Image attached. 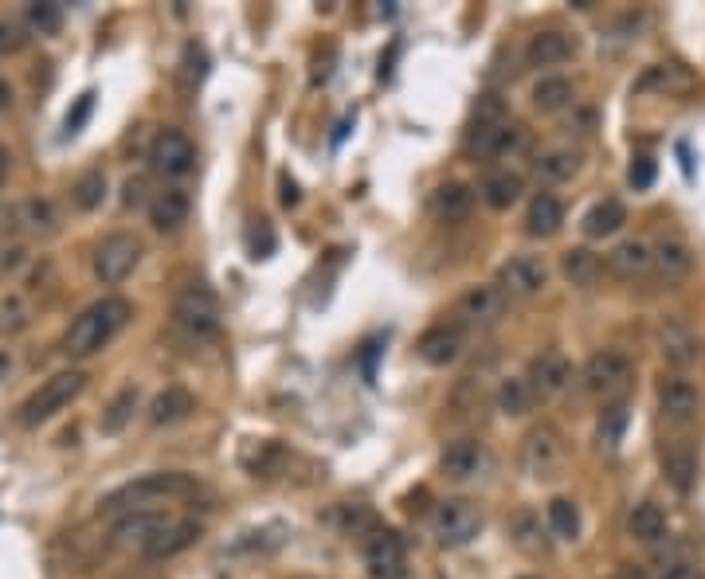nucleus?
<instances>
[{"mask_svg":"<svg viewBox=\"0 0 705 579\" xmlns=\"http://www.w3.org/2000/svg\"><path fill=\"white\" fill-rule=\"evenodd\" d=\"M529 388L537 392V400H553L572 388L576 372H572V360L561 357V353H541V357L529 360V372H525Z\"/></svg>","mask_w":705,"mask_h":579,"instance_id":"nucleus-19","label":"nucleus"},{"mask_svg":"<svg viewBox=\"0 0 705 579\" xmlns=\"http://www.w3.org/2000/svg\"><path fill=\"white\" fill-rule=\"evenodd\" d=\"M561 270L572 286L588 290V286H596V278L604 274V259H600L596 251H588V247H572V251H564Z\"/></svg>","mask_w":705,"mask_h":579,"instance_id":"nucleus-35","label":"nucleus"},{"mask_svg":"<svg viewBox=\"0 0 705 579\" xmlns=\"http://www.w3.org/2000/svg\"><path fill=\"white\" fill-rule=\"evenodd\" d=\"M173 325L192 337V341H208L220 333V298L212 294V286L204 282H188L173 298Z\"/></svg>","mask_w":705,"mask_h":579,"instance_id":"nucleus-5","label":"nucleus"},{"mask_svg":"<svg viewBox=\"0 0 705 579\" xmlns=\"http://www.w3.org/2000/svg\"><path fill=\"white\" fill-rule=\"evenodd\" d=\"M482 200H486V208H494V212H506V208H514L517 200H521V192H525V177L521 173H510V169H498V173H490V177L482 180Z\"/></svg>","mask_w":705,"mask_h":579,"instance_id":"nucleus-28","label":"nucleus"},{"mask_svg":"<svg viewBox=\"0 0 705 579\" xmlns=\"http://www.w3.org/2000/svg\"><path fill=\"white\" fill-rule=\"evenodd\" d=\"M549 529L561 540H576L580 536V505L572 497H553L549 501Z\"/></svg>","mask_w":705,"mask_h":579,"instance_id":"nucleus-41","label":"nucleus"},{"mask_svg":"<svg viewBox=\"0 0 705 579\" xmlns=\"http://www.w3.org/2000/svg\"><path fill=\"white\" fill-rule=\"evenodd\" d=\"M8 102H12V94H8V87H4V83H0V110H4V106H8Z\"/></svg>","mask_w":705,"mask_h":579,"instance_id":"nucleus-55","label":"nucleus"},{"mask_svg":"<svg viewBox=\"0 0 705 579\" xmlns=\"http://www.w3.org/2000/svg\"><path fill=\"white\" fill-rule=\"evenodd\" d=\"M463 349H467V337H463V329L451 321H443V325H431L427 333H423L420 341H416V353H420L423 364H431V368H447V364H455V360L463 357Z\"/></svg>","mask_w":705,"mask_h":579,"instance_id":"nucleus-20","label":"nucleus"},{"mask_svg":"<svg viewBox=\"0 0 705 579\" xmlns=\"http://www.w3.org/2000/svg\"><path fill=\"white\" fill-rule=\"evenodd\" d=\"M94 110V94L87 90V94H79V102H75V110H67V122H63V134L75 137L83 126H87V118H91Z\"/></svg>","mask_w":705,"mask_h":579,"instance_id":"nucleus-44","label":"nucleus"},{"mask_svg":"<svg viewBox=\"0 0 705 579\" xmlns=\"http://www.w3.org/2000/svg\"><path fill=\"white\" fill-rule=\"evenodd\" d=\"M482 525H486L482 509L474 501H467V497H447L431 513V533H435V540L443 548H463V544H470L474 536L482 533Z\"/></svg>","mask_w":705,"mask_h":579,"instance_id":"nucleus-8","label":"nucleus"},{"mask_svg":"<svg viewBox=\"0 0 705 579\" xmlns=\"http://www.w3.org/2000/svg\"><path fill=\"white\" fill-rule=\"evenodd\" d=\"M196 493V478L181 470H157L141 474L134 482L118 486L102 497V513H138V509H165L169 501H185Z\"/></svg>","mask_w":705,"mask_h":579,"instance_id":"nucleus-2","label":"nucleus"},{"mask_svg":"<svg viewBox=\"0 0 705 579\" xmlns=\"http://www.w3.org/2000/svg\"><path fill=\"white\" fill-rule=\"evenodd\" d=\"M627 180H631V188H635V192H647V188L655 184V161H651V157H635V161H631V173H627Z\"/></svg>","mask_w":705,"mask_h":579,"instance_id":"nucleus-47","label":"nucleus"},{"mask_svg":"<svg viewBox=\"0 0 705 579\" xmlns=\"http://www.w3.org/2000/svg\"><path fill=\"white\" fill-rule=\"evenodd\" d=\"M192 411H196V400L188 396L185 388H165L161 396H153V403H149V423L153 427H173V423H185Z\"/></svg>","mask_w":705,"mask_h":579,"instance_id":"nucleus-31","label":"nucleus"},{"mask_svg":"<svg viewBox=\"0 0 705 579\" xmlns=\"http://www.w3.org/2000/svg\"><path fill=\"white\" fill-rule=\"evenodd\" d=\"M619 579H655V576H651V568H643V564H623V568H619Z\"/></svg>","mask_w":705,"mask_h":579,"instance_id":"nucleus-51","label":"nucleus"},{"mask_svg":"<svg viewBox=\"0 0 705 579\" xmlns=\"http://www.w3.org/2000/svg\"><path fill=\"white\" fill-rule=\"evenodd\" d=\"M130 313H134V306H130L126 298H102V302H94V306H87V310L71 321V329L63 333L59 353L67 360H83V357L102 353V349L126 329Z\"/></svg>","mask_w":705,"mask_h":579,"instance_id":"nucleus-1","label":"nucleus"},{"mask_svg":"<svg viewBox=\"0 0 705 579\" xmlns=\"http://www.w3.org/2000/svg\"><path fill=\"white\" fill-rule=\"evenodd\" d=\"M658 345H662V360L674 364V368H686L690 360L698 357V341H694V333L682 321H666L658 329Z\"/></svg>","mask_w":705,"mask_h":579,"instance_id":"nucleus-30","label":"nucleus"},{"mask_svg":"<svg viewBox=\"0 0 705 579\" xmlns=\"http://www.w3.org/2000/svg\"><path fill=\"white\" fill-rule=\"evenodd\" d=\"M188 212H192V200H188L185 188H165V192H157V196L149 200V223H153V231H161V235L181 231L188 223Z\"/></svg>","mask_w":705,"mask_h":579,"instance_id":"nucleus-22","label":"nucleus"},{"mask_svg":"<svg viewBox=\"0 0 705 579\" xmlns=\"http://www.w3.org/2000/svg\"><path fill=\"white\" fill-rule=\"evenodd\" d=\"M564 59H572V40L564 32H537L529 36V47H525V63L529 67H557Z\"/></svg>","mask_w":705,"mask_h":579,"instance_id":"nucleus-29","label":"nucleus"},{"mask_svg":"<svg viewBox=\"0 0 705 579\" xmlns=\"http://www.w3.org/2000/svg\"><path fill=\"white\" fill-rule=\"evenodd\" d=\"M537 392L529 388V380L525 376H506L502 384H498V392H494V407L502 411V415H510V419H517V415H529L533 407H537Z\"/></svg>","mask_w":705,"mask_h":579,"instance_id":"nucleus-33","label":"nucleus"},{"mask_svg":"<svg viewBox=\"0 0 705 579\" xmlns=\"http://www.w3.org/2000/svg\"><path fill=\"white\" fill-rule=\"evenodd\" d=\"M690 270H694V255H690V247L682 239H658L655 247H651V274H655L658 282L674 286Z\"/></svg>","mask_w":705,"mask_h":579,"instance_id":"nucleus-21","label":"nucleus"},{"mask_svg":"<svg viewBox=\"0 0 705 579\" xmlns=\"http://www.w3.org/2000/svg\"><path fill=\"white\" fill-rule=\"evenodd\" d=\"M28 28L40 36H55L63 28V8L59 4H32L28 8Z\"/></svg>","mask_w":705,"mask_h":579,"instance_id":"nucleus-43","label":"nucleus"},{"mask_svg":"<svg viewBox=\"0 0 705 579\" xmlns=\"http://www.w3.org/2000/svg\"><path fill=\"white\" fill-rule=\"evenodd\" d=\"M185 75L196 79V83L208 75V55H204V47H196V44L185 47Z\"/></svg>","mask_w":705,"mask_h":579,"instance_id":"nucleus-49","label":"nucleus"},{"mask_svg":"<svg viewBox=\"0 0 705 579\" xmlns=\"http://www.w3.org/2000/svg\"><path fill=\"white\" fill-rule=\"evenodd\" d=\"M627 533L635 536L639 544H658L666 540V513L658 509L655 501H639L627 517Z\"/></svg>","mask_w":705,"mask_h":579,"instance_id":"nucleus-36","label":"nucleus"},{"mask_svg":"<svg viewBox=\"0 0 705 579\" xmlns=\"http://www.w3.org/2000/svg\"><path fill=\"white\" fill-rule=\"evenodd\" d=\"M427 208H431L435 220H447V223L463 220V216H470V208H474V188L463 184V180H447V184H439V188L431 192Z\"/></svg>","mask_w":705,"mask_h":579,"instance_id":"nucleus-26","label":"nucleus"},{"mask_svg":"<svg viewBox=\"0 0 705 579\" xmlns=\"http://www.w3.org/2000/svg\"><path fill=\"white\" fill-rule=\"evenodd\" d=\"M631 380H635V360L627 357V353H619V349H600V353H592L588 364L580 368V388H584V396H592V400H611V396H619Z\"/></svg>","mask_w":705,"mask_h":579,"instance_id":"nucleus-6","label":"nucleus"},{"mask_svg":"<svg viewBox=\"0 0 705 579\" xmlns=\"http://www.w3.org/2000/svg\"><path fill=\"white\" fill-rule=\"evenodd\" d=\"M141 263V243L126 231H114L106 235L98 247H94V278L102 286H118L126 282Z\"/></svg>","mask_w":705,"mask_h":579,"instance_id":"nucleus-9","label":"nucleus"},{"mask_svg":"<svg viewBox=\"0 0 705 579\" xmlns=\"http://www.w3.org/2000/svg\"><path fill=\"white\" fill-rule=\"evenodd\" d=\"M580 165H584V157H580V149H545L541 157H537V180H545V184H564V180H572L580 173Z\"/></svg>","mask_w":705,"mask_h":579,"instance_id":"nucleus-32","label":"nucleus"},{"mask_svg":"<svg viewBox=\"0 0 705 579\" xmlns=\"http://www.w3.org/2000/svg\"><path fill=\"white\" fill-rule=\"evenodd\" d=\"M369 579H408V552L392 529H373L361 544Z\"/></svg>","mask_w":705,"mask_h":579,"instance_id":"nucleus-11","label":"nucleus"},{"mask_svg":"<svg viewBox=\"0 0 705 579\" xmlns=\"http://www.w3.org/2000/svg\"><path fill=\"white\" fill-rule=\"evenodd\" d=\"M486 470H490V450L478 439H455V443L443 446V454H439V474L447 482H455V486L478 482Z\"/></svg>","mask_w":705,"mask_h":579,"instance_id":"nucleus-13","label":"nucleus"},{"mask_svg":"<svg viewBox=\"0 0 705 579\" xmlns=\"http://www.w3.org/2000/svg\"><path fill=\"white\" fill-rule=\"evenodd\" d=\"M525 145H529V134H525V126H514V122L470 126L467 130V149L482 161H502V157L525 153Z\"/></svg>","mask_w":705,"mask_h":579,"instance_id":"nucleus-15","label":"nucleus"},{"mask_svg":"<svg viewBox=\"0 0 705 579\" xmlns=\"http://www.w3.org/2000/svg\"><path fill=\"white\" fill-rule=\"evenodd\" d=\"M149 165L161 177H188L196 165V149L181 130H161L149 145Z\"/></svg>","mask_w":705,"mask_h":579,"instance_id":"nucleus-18","label":"nucleus"},{"mask_svg":"<svg viewBox=\"0 0 705 579\" xmlns=\"http://www.w3.org/2000/svg\"><path fill=\"white\" fill-rule=\"evenodd\" d=\"M196 536H200V525H196V521H177V517H173L161 533L149 540V548H145L141 556H145V560H169V556H177V552L192 548Z\"/></svg>","mask_w":705,"mask_h":579,"instance_id":"nucleus-27","label":"nucleus"},{"mask_svg":"<svg viewBox=\"0 0 705 579\" xmlns=\"http://www.w3.org/2000/svg\"><path fill=\"white\" fill-rule=\"evenodd\" d=\"M517 462H521V470H525L533 482H553V478L564 474L568 443H564V435L553 423H537V427H529V431L521 435Z\"/></svg>","mask_w":705,"mask_h":579,"instance_id":"nucleus-3","label":"nucleus"},{"mask_svg":"<svg viewBox=\"0 0 705 579\" xmlns=\"http://www.w3.org/2000/svg\"><path fill=\"white\" fill-rule=\"evenodd\" d=\"M8 372H12V357L8 349H0V380H8Z\"/></svg>","mask_w":705,"mask_h":579,"instance_id":"nucleus-54","label":"nucleus"},{"mask_svg":"<svg viewBox=\"0 0 705 579\" xmlns=\"http://www.w3.org/2000/svg\"><path fill=\"white\" fill-rule=\"evenodd\" d=\"M145 200V180H126V208Z\"/></svg>","mask_w":705,"mask_h":579,"instance_id":"nucleus-50","label":"nucleus"},{"mask_svg":"<svg viewBox=\"0 0 705 579\" xmlns=\"http://www.w3.org/2000/svg\"><path fill=\"white\" fill-rule=\"evenodd\" d=\"M28 263V251H24V243H4L0 247V278H8V274H16V270Z\"/></svg>","mask_w":705,"mask_h":579,"instance_id":"nucleus-48","label":"nucleus"},{"mask_svg":"<svg viewBox=\"0 0 705 579\" xmlns=\"http://www.w3.org/2000/svg\"><path fill=\"white\" fill-rule=\"evenodd\" d=\"M106 200V173L102 169H87L83 177L71 184V204L79 212H94Z\"/></svg>","mask_w":705,"mask_h":579,"instance_id":"nucleus-39","label":"nucleus"},{"mask_svg":"<svg viewBox=\"0 0 705 579\" xmlns=\"http://www.w3.org/2000/svg\"><path fill=\"white\" fill-rule=\"evenodd\" d=\"M627 419H631V407H627V400L608 403V407L600 411V427H596V439H600V446H608V450H615V446L623 443V431H627Z\"/></svg>","mask_w":705,"mask_h":579,"instance_id":"nucleus-38","label":"nucleus"},{"mask_svg":"<svg viewBox=\"0 0 705 579\" xmlns=\"http://www.w3.org/2000/svg\"><path fill=\"white\" fill-rule=\"evenodd\" d=\"M173 517L165 509H138V513H122L110 529V548L114 552H145L149 540L161 533Z\"/></svg>","mask_w":705,"mask_h":579,"instance_id":"nucleus-14","label":"nucleus"},{"mask_svg":"<svg viewBox=\"0 0 705 579\" xmlns=\"http://www.w3.org/2000/svg\"><path fill=\"white\" fill-rule=\"evenodd\" d=\"M298 204V184L290 177H282V208H294Z\"/></svg>","mask_w":705,"mask_h":579,"instance_id":"nucleus-52","label":"nucleus"},{"mask_svg":"<svg viewBox=\"0 0 705 579\" xmlns=\"http://www.w3.org/2000/svg\"><path fill=\"white\" fill-rule=\"evenodd\" d=\"M506 298H537L549 286V263L541 255H514L498 267V282H494Z\"/></svg>","mask_w":705,"mask_h":579,"instance_id":"nucleus-12","label":"nucleus"},{"mask_svg":"<svg viewBox=\"0 0 705 579\" xmlns=\"http://www.w3.org/2000/svg\"><path fill=\"white\" fill-rule=\"evenodd\" d=\"M138 407H141V388H138V384H126V388H118V392L106 400L102 415H98V431H102V435H122V431L134 423Z\"/></svg>","mask_w":705,"mask_h":579,"instance_id":"nucleus-24","label":"nucleus"},{"mask_svg":"<svg viewBox=\"0 0 705 579\" xmlns=\"http://www.w3.org/2000/svg\"><path fill=\"white\" fill-rule=\"evenodd\" d=\"M698 407H702V396L686 376H670L658 384V415L670 431H686L698 419Z\"/></svg>","mask_w":705,"mask_h":579,"instance_id":"nucleus-16","label":"nucleus"},{"mask_svg":"<svg viewBox=\"0 0 705 579\" xmlns=\"http://www.w3.org/2000/svg\"><path fill=\"white\" fill-rule=\"evenodd\" d=\"M247 243H251V259H267L271 251H275V235H271V227L259 220L251 227V235H247Z\"/></svg>","mask_w":705,"mask_h":579,"instance_id":"nucleus-46","label":"nucleus"},{"mask_svg":"<svg viewBox=\"0 0 705 579\" xmlns=\"http://www.w3.org/2000/svg\"><path fill=\"white\" fill-rule=\"evenodd\" d=\"M521 579H537V576H521Z\"/></svg>","mask_w":705,"mask_h":579,"instance_id":"nucleus-56","label":"nucleus"},{"mask_svg":"<svg viewBox=\"0 0 705 579\" xmlns=\"http://www.w3.org/2000/svg\"><path fill=\"white\" fill-rule=\"evenodd\" d=\"M59 223H63V212L47 196L0 204V239H8V235H55Z\"/></svg>","mask_w":705,"mask_h":579,"instance_id":"nucleus-7","label":"nucleus"},{"mask_svg":"<svg viewBox=\"0 0 705 579\" xmlns=\"http://www.w3.org/2000/svg\"><path fill=\"white\" fill-rule=\"evenodd\" d=\"M8 165H12V153L0 145V188H4V180H8Z\"/></svg>","mask_w":705,"mask_h":579,"instance_id":"nucleus-53","label":"nucleus"},{"mask_svg":"<svg viewBox=\"0 0 705 579\" xmlns=\"http://www.w3.org/2000/svg\"><path fill=\"white\" fill-rule=\"evenodd\" d=\"M510 298L498 286H467L455 302V325L459 329H490L506 317Z\"/></svg>","mask_w":705,"mask_h":579,"instance_id":"nucleus-10","label":"nucleus"},{"mask_svg":"<svg viewBox=\"0 0 705 579\" xmlns=\"http://www.w3.org/2000/svg\"><path fill=\"white\" fill-rule=\"evenodd\" d=\"M510 533H514V544H517V548H525L529 556H545V552H549L545 529H541V521H537L533 513H517L514 525H510Z\"/></svg>","mask_w":705,"mask_h":579,"instance_id":"nucleus-40","label":"nucleus"},{"mask_svg":"<svg viewBox=\"0 0 705 579\" xmlns=\"http://www.w3.org/2000/svg\"><path fill=\"white\" fill-rule=\"evenodd\" d=\"M651 576L655 579H702V568H698V560H694L690 552L674 548V552L658 556V568L651 572Z\"/></svg>","mask_w":705,"mask_h":579,"instance_id":"nucleus-42","label":"nucleus"},{"mask_svg":"<svg viewBox=\"0 0 705 579\" xmlns=\"http://www.w3.org/2000/svg\"><path fill=\"white\" fill-rule=\"evenodd\" d=\"M83 388H87V372H79V368L55 372L51 380H44L28 400L20 403V423L24 427H40L47 419H55L59 411H67L71 403L83 396Z\"/></svg>","mask_w":705,"mask_h":579,"instance_id":"nucleus-4","label":"nucleus"},{"mask_svg":"<svg viewBox=\"0 0 705 579\" xmlns=\"http://www.w3.org/2000/svg\"><path fill=\"white\" fill-rule=\"evenodd\" d=\"M24 44H28L24 24H20V20H4V16H0V55H12V51H20Z\"/></svg>","mask_w":705,"mask_h":579,"instance_id":"nucleus-45","label":"nucleus"},{"mask_svg":"<svg viewBox=\"0 0 705 579\" xmlns=\"http://www.w3.org/2000/svg\"><path fill=\"white\" fill-rule=\"evenodd\" d=\"M608 270L619 282H643L651 278V243L643 239H627L608 255Z\"/></svg>","mask_w":705,"mask_h":579,"instance_id":"nucleus-23","label":"nucleus"},{"mask_svg":"<svg viewBox=\"0 0 705 579\" xmlns=\"http://www.w3.org/2000/svg\"><path fill=\"white\" fill-rule=\"evenodd\" d=\"M658 458H662V474L666 482L678 493L694 490V478H698V450L686 439V431H674L670 439H662L658 446Z\"/></svg>","mask_w":705,"mask_h":579,"instance_id":"nucleus-17","label":"nucleus"},{"mask_svg":"<svg viewBox=\"0 0 705 579\" xmlns=\"http://www.w3.org/2000/svg\"><path fill=\"white\" fill-rule=\"evenodd\" d=\"M533 106H537L541 114H561L564 106H572V83H568L564 75H545V79H537V87H533Z\"/></svg>","mask_w":705,"mask_h":579,"instance_id":"nucleus-37","label":"nucleus"},{"mask_svg":"<svg viewBox=\"0 0 705 579\" xmlns=\"http://www.w3.org/2000/svg\"><path fill=\"white\" fill-rule=\"evenodd\" d=\"M564 227V208L553 192H537L525 208V235L533 239H553Z\"/></svg>","mask_w":705,"mask_h":579,"instance_id":"nucleus-25","label":"nucleus"},{"mask_svg":"<svg viewBox=\"0 0 705 579\" xmlns=\"http://www.w3.org/2000/svg\"><path fill=\"white\" fill-rule=\"evenodd\" d=\"M623 223H627V208H623L619 200H600V204H592V208L584 212L580 231H584L588 239H608Z\"/></svg>","mask_w":705,"mask_h":579,"instance_id":"nucleus-34","label":"nucleus"}]
</instances>
